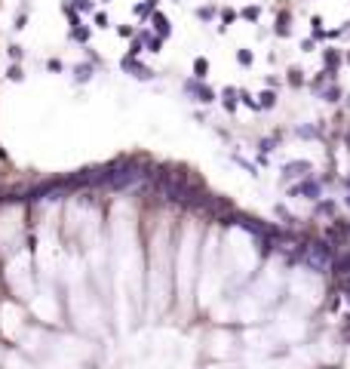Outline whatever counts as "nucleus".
<instances>
[{"mask_svg":"<svg viewBox=\"0 0 350 369\" xmlns=\"http://www.w3.org/2000/svg\"><path fill=\"white\" fill-rule=\"evenodd\" d=\"M144 3H147V6H157V3H160V0H144Z\"/></svg>","mask_w":350,"mask_h":369,"instance_id":"obj_9","label":"nucleus"},{"mask_svg":"<svg viewBox=\"0 0 350 369\" xmlns=\"http://www.w3.org/2000/svg\"><path fill=\"white\" fill-rule=\"evenodd\" d=\"M243 19H258V6H246L243 9Z\"/></svg>","mask_w":350,"mask_h":369,"instance_id":"obj_4","label":"nucleus"},{"mask_svg":"<svg viewBox=\"0 0 350 369\" xmlns=\"http://www.w3.org/2000/svg\"><path fill=\"white\" fill-rule=\"evenodd\" d=\"M194 68H197V74L203 77V74H206V59H197V65H194Z\"/></svg>","mask_w":350,"mask_h":369,"instance_id":"obj_5","label":"nucleus"},{"mask_svg":"<svg viewBox=\"0 0 350 369\" xmlns=\"http://www.w3.org/2000/svg\"><path fill=\"white\" fill-rule=\"evenodd\" d=\"M74 6H77L80 12H89V9H92V3H89V0H74Z\"/></svg>","mask_w":350,"mask_h":369,"instance_id":"obj_3","label":"nucleus"},{"mask_svg":"<svg viewBox=\"0 0 350 369\" xmlns=\"http://www.w3.org/2000/svg\"><path fill=\"white\" fill-rule=\"evenodd\" d=\"M154 25H157V31L163 34V37H166V34H169V19H166L163 12H154Z\"/></svg>","mask_w":350,"mask_h":369,"instance_id":"obj_1","label":"nucleus"},{"mask_svg":"<svg viewBox=\"0 0 350 369\" xmlns=\"http://www.w3.org/2000/svg\"><path fill=\"white\" fill-rule=\"evenodd\" d=\"M197 15H200V19H206V22H209V19H212V15H215V9H212V6H206V9H203V6H200V9H197Z\"/></svg>","mask_w":350,"mask_h":369,"instance_id":"obj_2","label":"nucleus"},{"mask_svg":"<svg viewBox=\"0 0 350 369\" xmlns=\"http://www.w3.org/2000/svg\"><path fill=\"white\" fill-rule=\"evenodd\" d=\"M96 25H99V28H108V15H105V12L96 15Z\"/></svg>","mask_w":350,"mask_h":369,"instance_id":"obj_6","label":"nucleus"},{"mask_svg":"<svg viewBox=\"0 0 350 369\" xmlns=\"http://www.w3.org/2000/svg\"><path fill=\"white\" fill-rule=\"evenodd\" d=\"M239 62H243V65H249V62H252V56H249V49H243V52H239Z\"/></svg>","mask_w":350,"mask_h":369,"instance_id":"obj_8","label":"nucleus"},{"mask_svg":"<svg viewBox=\"0 0 350 369\" xmlns=\"http://www.w3.org/2000/svg\"><path fill=\"white\" fill-rule=\"evenodd\" d=\"M175 3H178V0H175Z\"/></svg>","mask_w":350,"mask_h":369,"instance_id":"obj_10","label":"nucleus"},{"mask_svg":"<svg viewBox=\"0 0 350 369\" xmlns=\"http://www.w3.org/2000/svg\"><path fill=\"white\" fill-rule=\"evenodd\" d=\"M221 19H225V25H228V22H233V19H236V12H233V9H225V15H221Z\"/></svg>","mask_w":350,"mask_h":369,"instance_id":"obj_7","label":"nucleus"}]
</instances>
